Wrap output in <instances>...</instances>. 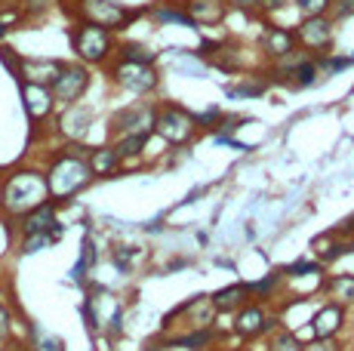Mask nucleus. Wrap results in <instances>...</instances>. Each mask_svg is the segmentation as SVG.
<instances>
[{
    "label": "nucleus",
    "instance_id": "1",
    "mask_svg": "<svg viewBox=\"0 0 354 351\" xmlns=\"http://www.w3.org/2000/svg\"><path fill=\"white\" fill-rule=\"evenodd\" d=\"M46 176V191H50L53 204H62V200H71L77 191H84L93 179V170L86 164V148L80 145H68L53 158Z\"/></svg>",
    "mask_w": 354,
    "mask_h": 351
},
{
    "label": "nucleus",
    "instance_id": "2",
    "mask_svg": "<svg viewBox=\"0 0 354 351\" xmlns=\"http://www.w3.org/2000/svg\"><path fill=\"white\" fill-rule=\"evenodd\" d=\"M46 200H50V191H46V176L40 170H31V167H22V170H12L3 179L0 213H6L10 219H19V216L31 213L34 207L46 204Z\"/></svg>",
    "mask_w": 354,
    "mask_h": 351
},
{
    "label": "nucleus",
    "instance_id": "3",
    "mask_svg": "<svg viewBox=\"0 0 354 351\" xmlns=\"http://www.w3.org/2000/svg\"><path fill=\"white\" fill-rule=\"evenodd\" d=\"M151 133H158V136L163 142H169V145H185V142H192L194 133H197V117L179 105H163L160 111H154Z\"/></svg>",
    "mask_w": 354,
    "mask_h": 351
},
{
    "label": "nucleus",
    "instance_id": "4",
    "mask_svg": "<svg viewBox=\"0 0 354 351\" xmlns=\"http://www.w3.org/2000/svg\"><path fill=\"white\" fill-rule=\"evenodd\" d=\"M111 31L99 28V25H90V22H77L71 28V50L77 53V59L90 65H102L108 62L111 56Z\"/></svg>",
    "mask_w": 354,
    "mask_h": 351
},
{
    "label": "nucleus",
    "instance_id": "5",
    "mask_svg": "<svg viewBox=\"0 0 354 351\" xmlns=\"http://www.w3.org/2000/svg\"><path fill=\"white\" fill-rule=\"evenodd\" d=\"M74 12H77L80 22L99 25L105 31L127 28L129 19H133V12L118 0H74Z\"/></svg>",
    "mask_w": 354,
    "mask_h": 351
},
{
    "label": "nucleus",
    "instance_id": "6",
    "mask_svg": "<svg viewBox=\"0 0 354 351\" xmlns=\"http://www.w3.org/2000/svg\"><path fill=\"white\" fill-rule=\"evenodd\" d=\"M111 80L120 86V90L133 93V96H145L158 86V71L154 65L145 62H127V59H118V65L111 68Z\"/></svg>",
    "mask_w": 354,
    "mask_h": 351
},
{
    "label": "nucleus",
    "instance_id": "7",
    "mask_svg": "<svg viewBox=\"0 0 354 351\" xmlns=\"http://www.w3.org/2000/svg\"><path fill=\"white\" fill-rule=\"evenodd\" d=\"M90 90V71L84 65H65L59 68V77L53 80L50 93L59 105H77V99Z\"/></svg>",
    "mask_w": 354,
    "mask_h": 351
},
{
    "label": "nucleus",
    "instance_id": "8",
    "mask_svg": "<svg viewBox=\"0 0 354 351\" xmlns=\"http://www.w3.org/2000/svg\"><path fill=\"white\" fill-rule=\"evenodd\" d=\"M296 44L311 53H324L333 44V22L326 16H311L296 28Z\"/></svg>",
    "mask_w": 354,
    "mask_h": 351
},
{
    "label": "nucleus",
    "instance_id": "9",
    "mask_svg": "<svg viewBox=\"0 0 354 351\" xmlns=\"http://www.w3.org/2000/svg\"><path fill=\"white\" fill-rule=\"evenodd\" d=\"M154 108L151 105H129L111 117V133L118 136H133V133H151Z\"/></svg>",
    "mask_w": 354,
    "mask_h": 351
},
{
    "label": "nucleus",
    "instance_id": "10",
    "mask_svg": "<svg viewBox=\"0 0 354 351\" xmlns=\"http://www.w3.org/2000/svg\"><path fill=\"white\" fill-rule=\"evenodd\" d=\"M62 62L56 59H19L16 77L19 84H37V86H53V80L59 77Z\"/></svg>",
    "mask_w": 354,
    "mask_h": 351
},
{
    "label": "nucleus",
    "instance_id": "11",
    "mask_svg": "<svg viewBox=\"0 0 354 351\" xmlns=\"http://www.w3.org/2000/svg\"><path fill=\"white\" fill-rule=\"evenodd\" d=\"M22 102H25V111H28V117L34 124H44L53 114V108H56V99H53L50 86H37V84H22Z\"/></svg>",
    "mask_w": 354,
    "mask_h": 351
},
{
    "label": "nucleus",
    "instance_id": "12",
    "mask_svg": "<svg viewBox=\"0 0 354 351\" xmlns=\"http://www.w3.org/2000/svg\"><path fill=\"white\" fill-rule=\"evenodd\" d=\"M56 204L53 200H46V204H40V207H34L31 213H25V216H19V234L22 238H28V234H46L50 238V228L56 225Z\"/></svg>",
    "mask_w": 354,
    "mask_h": 351
},
{
    "label": "nucleus",
    "instance_id": "13",
    "mask_svg": "<svg viewBox=\"0 0 354 351\" xmlns=\"http://www.w3.org/2000/svg\"><path fill=\"white\" fill-rule=\"evenodd\" d=\"M342 323H345V312H342V305L330 302V305H324L321 312L311 317L308 333L315 336V339H330V336H336L339 330H342Z\"/></svg>",
    "mask_w": 354,
    "mask_h": 351
},
{
    "label": "nucleus",
    "instance_id": "14",
    "mask_svg": "<svg viewBox=\"0 0 354 351\" xmlns=\"http://www.w3.org/2000/svg\"><path fill=\"white\" fill-rule=\"evenodd\" d=\"M93 124V111L90 108H80V105H65V114L59 117V130H62L65 139L77 142L86 136V130H90Z\"/></svg>",
    "mask_w": 354,
    "mask_h": 351
},
{
    "label": "nucleus",
    "instance_id": "15",
    "mask_svg": "<svg viewBox=\"0 0 354 351\" xmlns=\"http://www.w3.org/2000/svg\"><path fill=\"white\" fill-rule=\"evenodd\" d=\"M185 16L192 25H216L225 19V0H188Z\"/></svg>",
    "mask_w": 354,
    "mask_h": 351
},
{
    "label": "nucleus",
    "instance_id": "16",
    "mask_svg": "<svg viewBox=\"0 0 354 351\" xmlns=\"http://www.w3.org/2000/svg\"><path fill=\"white\" fill-rule=\"evenodd\" d=\"M268 327V317H265L262 305H243L237 308V317H234V333L243 336V339H250V336H259L262 330Z\"/></svg>",
    "mask_w": 354,
    "mask_h": 351
},
{
    "label": "nucleus",
    "instance_id": "17",
    "mask_svg": "<svg viewBox=\"0 0 354 351\" xmlns=\"http://www.w3.org/2000/svg\"><path fill=\"white\" fill-rule=\"evenodd\" d=\"M250 287L247 283H231V287H222L219 293L209 296V302H213L216 312H237V308H243L250 302Z\"/></svg>",
    "mask_w": 354,
    "mask_h": 351
},
{
    "label": "nucleus",
    "instance_id": "18",
    "mask_svg": "<svg viewBox=\"0 0 354 351\" xmlns=\"http://www.w3.org/2000/svg\"><path fill=\"white\" fill-rule=\"evenodd\" d=\"M262 50L268 53L271 59H283L287 53L296 50V35L287 28H265V35H262Z\"/></svg>",
    "mask_w": 354,
    "mask_h": 351
},
{
    "label": "nucleus",
    "instance_id": "19",
    "mask_svg": "<svg viewBox=\"0 0 354 351\" xmlns=\"http://www.w3.org/2000/svg\"><path fill=\"white\" fill-rule=\"evenodd\" d=\"M86 164H90L93 176H111L118 173L120 158L114 148H93V151H86Z\"/></svg>",
    "mask_w": 354,
    "mask_h": 351
},
{
    "label": "nucleus",
    "instance_id": "20",
    "mask_svg": "<svg viewBox=\"0 0 354 351\" xmlns=\"http://www.w3.org/2000/svg\"><path fill=\"white\" fill-rule=\"evenodd\" d=\"M324 290L330 293V299H336V305H351L354 302V274H333L330 281H324Z\"/></svg>",
    "mask_w": 354,
    "mask_h": 351
},
{
    "label": "nucleus",
    "instance_id": "21",
    "mask_svg": "<svg viewBox=\"0 0 354 351\" xmlns=\"http://www.w3.org/2000/svg\"><path fill=\"white\" fill-rule=\"evenodd\" d=\"M207 50H213V53H209V62H213L216 68H222V71H234V68H237V62H241V56H237L234 46H225V44H207Z\"/></svg>",
    "mask_w": 354,
    "mask_h": 351
},
{
    "label": "nucleus",
    "instance_id": "22",
    "mask_svg": "<svg viewBox=\"0 0 354 351\" xmlns=\"http://www.w3.org/2000/svg\"><path fill=\"white\" fill-rule=\"evenodd\" d=\"M145 142H148V133H133V136H120L118 142H114V151H118V158H120V160H127V158H139L142 148H145Z\"/></svg>",
    "mask_w": 354,
    "mask_h": 351
},
{
    "label": "nucleus",
    "instance_id": "23",
    "mask_svg": "<svg viewBox=\"0 0 354 351\" xmlns=\"http://www.w3.org/2000/svg\"><path fill=\"white\" fill-rule=\"evenodd\" d=\"M317 74H321V71H317L315 59H302V62H299L296 68H292V71L287 74V77L296 80V86H311V84H315Z\"/></svg>",
    "mask_w": 354,
    "mask_h": 351
},
{
    "label": "nucleus",
    "instance_id": "24",
    "mask_svg": "<svg viewBox=\"0 0 354 351\" xmlns=\"http://www.w3.org/2000/svg\"><path fill=\"white\" fill-rule=\"evenodd\" d=\"M118 56L127 59V62H145V65H154V59H158L148 46H139V44H124Z\"/></svg>",
    "mask_w": 354,
    "mask_h": 351
},
{
    "label": "nucleus",
    "instance_id": "25",
    "mask_svg": "<svg viewBox=\"0 0 354 351\" xmlns=\"http://www.w3.org/2000/svg\"><path fill=\"white\" fill-rule=\"evenodd\" d=\"M292 3H296V10L302 12L305 19H311V16H324L333 6V0H292Z\"/></svg>",
    "mask_w": 354,
    "mask_h": 351
},
{
    "label": "nucleus",
    "instance_id": "26",
    "mask_svg": "<svg viewBox=\"0 0 354 351\" xmlns=\"http://www.w3.org/2000/svg\"><path fill=\"white\" fill-rule=\"evenodd\" d=\"M154 19L163 25H192V19L185 16V10H169V6H158V10H154Z\"/></svg>",
    "mask_w": 354,
    "mask_h": 351
},
{
    "label": "nucleus",
    "instance_id": "27",
    "mask_svg": "<svg viewBox=\"0 0 354 351\" xmlns=\"http://www.w3.org/2000/svg\"><path fill=\"white\" fill-rule=\"evenodd\" d=\"M268 351H305V345L290 333V330H283V333H277L274 339H271V348Z\"/></svg>",
    "mask_w": 354,
    "mask_h": 351
},
{
    "label": "nucleus",
    "instance_id": "28",
    "mask_svg": "<svg viewBox=\"0 0 354 351\" xmlns=\"http://www.w3.org/2000/svg\"><path fill=\"white\" fill-rule=\"evenodd\" d=\"M209 339H213V330L203 327V330H197V333H188V336H182V339H176V345H185V348H203Z\"/></svg>",
    "mask_w": 354,
    "mask_h": 351
},
{
    "label": "nucleus",
    "instance_id": "29",
    "mask_svg": "<svg viewBox=\"0 0 354 351\" xmlns=\"http://www.w3.org/2000/svg\"><path fill=\"white\" fill-rule=\"evenodd\" d=\"M46 244H53L50 238H46V234H28V238H22V253H37V249H44Z\"/></svg>",
    "mask_w": 354,
    "mask_h": 351
},
{
    "label": "nucleus",
    "instance_id": "30",
    "mask_svg": "<svg viewBox=\"0 0 354 351\" xmlns=\"http://www.w3.org/2000/svg\"><path fill=\"white\" fill-rule=\"evenodd\" d=\"M133 259H139V249L136 247H114V262H118L120 268H129Z\"/></svg>",
    "mask_w": 354,
    "mask_h": 351
},
{
    "label": "nucleus",
    "instance_id": "31",
    "mask_svg": "<svg viewBox=\"0 0 354 351\" xmlns=\"http://www.w3.org/2000/svg\"><path fill=\"white\" fill-rule=\"evenodd\" d=\"M10 323H12V314H10V308L0 302V339H6L10 336Z\"/></svg>",
    "mask_w": 354,
    "mask_h": 351
},
{
    "label": "nucleus",
    "instance_id": "32",
    "mask_svg": "<svg viewBox=\"0 0 354 351\" xmlns=\"http://www.w3.org/2000/svg\"><path fill=\"white\" fill-rule=\"evenodd\" d=\"M37 351H62V342H59V339H40Z\"/></svg>",
    "mask_w": 354,
    "mask_h": 351
},
{
    "label": "nucleus",
    "instance_id": "33",
    "mask_svg": "<svg viewBox=\"0 0 354 351\" xmlns=\"http://www.w3.org/2000/svg\"><path fill=\"white\" fill-rule=\"evenodd\" d=\"M3 37H6V25L0 22V40H3Z\"/></svg>",
    "mask_w": 354,
    "mask_h": 351
},
{
    "label": "nucleus",
    "instance_id": "34",
    "mask_svg": "<svg viewBox=\"0 0 354 351\" xmlns=\"http://www.w3.org/2000/svg\"><path fill=\"white\" fill-rule=\"evenodd\" d=\"M0 194H3V179H0Z\"/></svg>",
    "mask_w": 354,
    "mask_h": 351
},
{
    "label": "nucleus",
    "instance_id": "35",
    "mask_svg": "<svg viewBox=\"0 0 354 351\" xmlns=\"http://www.w3.org/2000/svg\"><path fill=\"white\" fill-rule=\"evenodd\" d=\"M148 351H154V348H148Z\"/></svg>",
    "mask_w": 354,
    "mask_h": 351
},
{
    "label": "nucleus",
    "instance_id": "36",
    "mask_svg": "<svg viewBox=\"0 0 354 351\" xmlns=\"http://www.w3.org/2000/svg\"><path fill=\"white\" fill-rule=\"evenodd\" d=\"M351 62H354V59H351Z\"/></svg>",
    "mask_w": 354,
    "mask_h": 351
}]
</instances>
